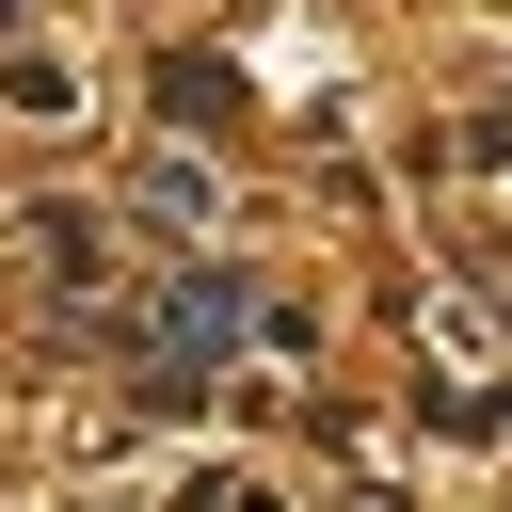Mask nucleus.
Listing matches in <instances>:
<instances>
[{
  "label": "nucleus",
  "instance_id": "1",
  "mask_svg": "<svg viewBox=\"0 0 512 512\" xmlns=\"http://www.w3.org/2000/svg\"><path fill=\"white\" fill-rule=\"evenodd\" d=\"M0 16H16V0H0Z\"/></svg>",
  "mask_w": 512,
  "mask_h": 512
}]
</instances>
